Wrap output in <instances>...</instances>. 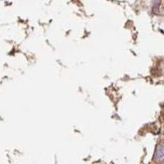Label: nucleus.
I'll use <instances>...</instances> for the list:
<instances>
[{"instance_id": "1", "label": "nucleus", "mask_w": 164, "mask_h": 164, "mask_svg": "<svg viewBox=\"0 0 164 164\" xmlns=\"http://www.w3.org/2000/svg\"><path fill=\"white\" fill-rule=\"evenodd\" d=\"M153 158L156 162H164V141H160L157 144Z\"/></svg>"}]
</instances>
